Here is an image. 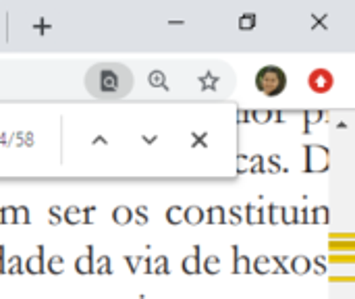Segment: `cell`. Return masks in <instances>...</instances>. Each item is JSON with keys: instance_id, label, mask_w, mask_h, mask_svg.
<instances>
[{"instance_id": "obj_1", "label": "cell", "mask_w": 355, "mask_h": 299, "mask_svg": "<svg viewBox=\"0 0 355 299\" xmlns=\"http://www.w3.org/2000/svg\"><path fill=\"white\" fill-rule=\"evenodd\" d=\"M88 91L98 100H121L133 87V75L123 65H96L86 75Z\"/></svg>"}, {"instance_id": "obj_2", "label": "cell", "mask_w": 355, "mask_h": 299, "mask_svg": "<svg viewBox=\"0 0 355 299\" xmlns=\"http://www.w3.org/2000/svg\"><path fill=\"white\" fill-rule=\"evenodd\" d=\"M256 87L266 96H278L287 87V75L278 67H262L256 75Z\"/></svg>"}]
</instances>
